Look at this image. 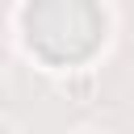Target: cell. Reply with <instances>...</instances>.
Returning a JSON list of instances; mask_svg holds the SVG:
<instances>
[{"label":"cell","instance_id":"1","mask_svg":"<svg viewBox=\"0 0 134 134\" xmlns=\"http://www.w3.org/2000/svg\"><path fill=\"white\" fill-rule=\"evenodd\" d=\"M75 134H96V130H75Z\"/></svg>","mask_w":134,"mask_h":134},{"label":"cell","instance_id":"2","mask_svg":"<svg viewBox=\"0 0 134 134\" xmlns=\"http://www.w3.org/2000/svg\"><path fill=\"white\" fill-rule=\"evenodd\" d=\"M0 63H4V50H0Z\"/></svg>","mask_w":134,"mask_h":134}]
</instances>
